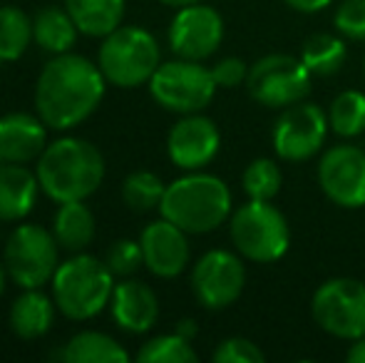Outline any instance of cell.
Segmentation results:
<instances>
[{"label": "cell", "mask_w": 365, "mask_h": 363, "mask_svg": "<svg viewBox=\"0 0 365 363\" xmlns=\"http://www.w3.org/2000/svg\"><path fill=\"white\" fill-rule=\"evenodd\" d=\"M33 35V20L15 5H0V63H15L25 55Z\"/></svg>", "instance_id": "cell-26"}, {"label": "cell", "mask_w": 365, "mask_h": 363, "mask_svg": "<svg viewBox=\"0 0 365 363\" xmlns=\"http://www.w3.org/2000/svg\"><path fill=\"white\" fill-rule=\"evenodd\" d=\"M125 0H65L77 30L90 38H107L125 18Z\"/></svg>", "instance_id": "cell-22"}, {"label": "cell", "mask_w": 365, "mask_h": 363, "mask_svg": "<svg viewBox=\"0 0 365 363\" xmlns=\"http://www.w3.org/2000/svg\"><path fill=\"white\" fill-rule=\"evenodd\" d=\"M137 361L140 363H197L199 356L194 351L192 341L174 334H162L149 339L137 351Z\"/></svg>", "instance_id": "cell-30"}, {"label": "cell", "mask_w": 365, "mask_h": 363, "mask_svg": "<svg viewBox=\"0 0 365 363\" xmlns=\"http://www.w3.org/2000/svg\"><path fill=\"white\" fill-rule=\"evenodd\" d=\"M105 264L115 276H132L145 267V254H142V244L135 239H117L110 249H107Z\"/></svg>", "instance_id": "cell-31"}, {"label": "cell", "mask_w": 365, "mask_h": 363, "mask_svg": "<svg viewBox=\"0 0 365 363\" xmlns=\"http://www.w3.org/2000/svg\"><path fill=\"white\" fill-rule=\"evenodd\" d=\"M221 132L217 122L199 115H182V120L167 135V155L174 167L184 172H197L212 165L219 155Z\"/></svg>", "instance_id": "cell-15"}, {"label": "cell", "mask_w": 365, "mask_h": 363, "mask_svg": "<svg viewBox=\"0 0 365 363\" xmlns=\"http://www.w3.org/2000/svg\"><path fill=\"white\" fill-rule=\"evenodd\" d=\"M33 35L35 43L50 55H63L70 53L73 45L77 43V30L73 15L68 13V8H58V5H48L43 8L33 20Z\"/></svg>", "instance_id": "cell-23"}, {"label": "cell", "mask_w": 365, "mask_h": 363, "mask_svg": "<svg viewBox=\"0 0 365 363\" xmlns=\"http://www.w3.org/2000/svg\"><path fill=\"white\" fill-rule=\"evenodd\" d=\"M246 286V267L241 254L212 249L197 259L192 269V291L197 301L209 311L229 309L239 301Z\"/></svg>", "instance_id": "cell-12"}, {"label": "cell", "mask_w": 365, "mask_h": 363, "mask_svg": "<svg viewBox=\"0 0 365 363\" xmlns=\"http://www.w3.org/2000/svg\"><path fill=\"white\" fill-rule=\"evenodd\" d=\"M348 58V50L343 38L331 33H316L303 43L301 50V60L311 75H318V78H331L338 70L343 68Z\"/></svg>", "instance_id": "cell-25"}, {"label": "cell", "mask_w": 365, "mask_h": 363, "mask_svg": "<svg viewBox=\"0 0 365 363\" xmlns=\"http://www.w3.org/2000/svg\"><path fill=\"white\" fill-rule=\"evenodd\" d=\"M0 165H3V160H0Z\"/></svg>", "instance_id": "cell-41"}, {"label": "cell", "mask_w": 365, "mask_h": 363, "mask_svg": "<svg viewBox=\"0 0 365 363\" xmlns=\"http://www.w3.org/2000/svg\"><path fill=\"white\" fill-rule=\"evenodd\" d=\"M289 8L298 10V13H321V10H326L328 5H333L336 0H284Z\"/></svg>", "instance_id": "cell-35"}, {"label": "cell", "mask_w": 365, "mask_h": 363, "mask_svg": "<svg viewBox=\"0 0 365 363\" xmlns=\"http://www.w3.org/2000/svg\"><path fill=\"white\" fill-rule=\"evenodd\" d=\"M328 122L331 130L343 140H353L365 132V92L361 90H343L333 97L328 107Z\"/></svg>", "instance_id": "cell-27"}, {"label": "cell", "mask_w": 365, "mask_h": 363, "mask_svg": "<svg viewBox=\"0 0 365 363\" xmlns=\"http://www.w3.org/2000/svg\"><path fill=\"white\" fill-rule=\"evenodd\" d=\"M328 115L313 102H296L284 107L274 125V150L284 162H306L323 150L328 137Z\"/></svg>", "instance_id": "cell-11"}, {"label": "cell", "mask_w": 365, "mask_h": 363, "mask_svg": "<svg viewBox=\"0 0 365 363\" xmlns=\"http://www.w3.org/2000/svg\"><path fill=\"white\" fill-rule=\"evenodd\" d=\"M212 359L217 363H264L266 354L254 341L244 339V336H231L214 349Z\"/></svg>", "instance_id": "cell-33"}, {"label": "cell", "mask_w": 365, "mask_h": 363, "mask_svg": "<svg viewBox=\"0 0 365 363\" xmlns=\"http://www.w3.org/2000/svg\"><path fill=\"white\" fill-rule=\"evenodd\" d=\"M40 187L53 202H85L105 180V157L82 137H60L48 142L35 165Z\"/></svg>", "instance_id": "cell-2"}, {"label": "cell", "mask_w": 365, "mask_h": 363, "mask_svg": "<svg viewBox=\"0 0 365 363\" xmlns=\"http://www.w3.org/2000/svg\"><path fill=\"white\" fill-rule=\"evenodd\" d=\"M241 187H244L246 197L259 199V202H271L279 197L281 187H284V172L269 157H259L244 170L241 177Z\"/></svg>", "instance_id": "cell-29"}, {"label": "cell", "mask_w": 365, "mask_h": 363, "mask_svg": "<svg viewBox=\"0 0 365 363\" xmlns=\"http://www.w3.org/2000/svg\"><path fill=\"white\" fill-rule=\"evenodd\" d=\"M346 359H348V363H365V336L358 341H353L351 349H348V354H346Z\"/></svg>", "instance_id": "cell-36"}, {"label": "cell", "mask_w": 365, "mask_h": 363, "mask_svg": "<svg viewBox=\"0 0 365 363\" xmlns=\"http://www.w3.org/2000/svg\"><path fill=\"white\" fill-rule=\"evenodd\" d=\"M55 299L43 294V289H23V294L10 306V331L23 341L43 339L55 321Z\"/></svg>", "instance_id": "cell-20"}, {"label": "cell", "mask_w": 365, "mask_h": 363, "mask_svg": "<svg viewBox=\"0 0 365 363\" xmlns=\"http://www.w3.org/2000/svg\"><path fill=\"white\" fill-rule=\"evenodd\" d=\"M338 35L348 40H365V0H343L333 15Z\"/></svg>", "instance_id": "cell-32"}, {"label": "cell", "mask_w": 365, "mask_h": 363, "mask_svg": "<svg viewBox=\"0 0 365 363\" xmlns=\"http://www.w3.org/2000/svg\"><path fill=\"white\" fill-rule=\"evenodd\" d=\"M169 48L177 58L202 60L212 58L224 40V18L212 5H184L169 23Z\"/></svg>", "instance_id": "cell-14"}, {"label": "cell", "mask_w": 365, "mask_h": 363, "mask_svg": "<svg viewBox=\"0 0 365 363\" xmlns=\"http://www.w3.org/2000/svg\"><path fill=\"white\" fill-rule=\"evenodd\" d=\"M5 269L20 289H43L60 267V244L53 229L20 224L5 244Z\"/></svg>", "instance_id": "cell-8"}, {"label": "cell", "mask_w": 365, "mask_h": 363, "mask_svg": "<svg viewBox=\"0 0 365 363\" xmlns=\"http://www.w3.org/2000/svg\"><path fill=\"white\" fill-rule=\"evenodd\" d=\"M149 95L159 107L177 115H194L209 107L219 85L214 73L197 60H169L157 68L147 83Z\"/></svg>", "instance_id": "cell-7"}, {"label": "cell", "mask_w": 365, "mask_h": 363, "mask_svg": "<svg viewBox=\"0 0 365 363\" xmlns=\"http://www.w3.org/2000/svg\"><path fill=\"white\" fill-rule=\"evenodd\" d=\"M50 286L60 314L70 321H90L110 306L115 274L97 257L77 252L60 264Z\"/></svg>", "instance_id": "cell-4"}, {"label": "cell", "mask_w": 365, "mask_h": 363, "mask_svg": "<svg viewBox=\"0 0 365 363\" xmlns=\"http://www.w3.org/2000/svg\"><path fill=\"white\" fill-rule=\"evenodd\" d=\"M162 5H169V8H184V5H194V3H204V0H159Z\"/></svg>", "instance_id": "cell-38"}, {"label": "cell", "mask_w": 365, "mask_h": 363, "mask_svg": "<svg viewBox=\"0 0 365 363\" xmlns=\"http://www.w3.org/2000/svg\"><path fill=\"white\" fill-rule=\"evenodd\" d=\"M318 184L336 207H365V150L356 145L328 147L318 162Z\"/></svg>", "instance_id": "cell-13"}, {"label": "cell", "mask_w": 365, "mask_h": 363, "mask_svg": "<svg viewBox=\"0 0 365 363\" xmlns=\"http://www.w3.org/2000/svg\"><path fill=\"white\" fill-rule=\"evenodd\" d=\"M105 92L100 65L77 53L53 55L35 83V110L50 130L68 132L95 115Z\"/></svg>", "instance_id": "cell-1"}, {"label": "cell", "mask_w": 365, "mask_h": 363, "mask_svg": "<svg viewBox=\"0 0 365 363\" xmlns=\"http://www.w3.org/2000/svg\"><path fill=\"white\" fill-rule=\"evenodd\" d=\"M363 75H365V63H363Z\"/></svg>", "instance_id": "cell-40"}, {"label": "cell", "mask_w": 365, "mask_h": 363, "mask_svg": "<svg viewBox=\"0 0 365 363\" xmlns=\"http://www.w3.org/2000/svg\"><path fill=\"white\" fill-rule=\"evenodd\" d=\"M115 324L127 334H147L159 319V299L145 281L125 279L115 284L110 301Z\"/></svg>", "instance_id": "cell-18"}, {"label": "cell", "mask_w": 365, "mask_h": 363, "mask_svg": "<svg viewBox=\"0 0 365 363\" xmlns=\"http://www.w3.org/2000/svg\"><path fill=\"white\" fill-rule=\"evenodd\" d=\"M145 267L159 279H174L189 264V239L187 232L179 229L169 219H157L147 224L140 234Z\"/></svg>", "instance_id": "cell-16"}, {"label": "cell", "mask_w": 365, "mask_h": 363, "mask_svg": "<svg viewBox=\"0 0 365 363\" xmlns=\"http://www.w3.org/2000/svg\"><path fill=\"white\" fill-rule=\"evenodd\" d=\"M97 65L110 85L120 90L142 88L162 65V50L149 30L140 25H120L102 38Z\"/></svg>", "instance_id": "cell-5"}, {"label": "cell", "mask_w": 365, "mask_h": 363, "mask_svg": "<svg viewBox=\"0 0 365 363\" xmlns=\"http://www.w3.org/2000/svg\"><path fill=\"white\" fill-rule=\"evenodd\" d=\"M311 70L303 65L301 58L274 53L259 58L251 65L246 88L259 105H266L271 110H284V107L306 100L311 92Z\"/></svg>", "instance_id": "cell-10"}, {"label": "cell", "mask_w": 365, "mask_h": 363, "mask_svg": "<svg viewBox=\"0 0 365 363\" xmlns=\"http://www.w3.org/2000/svg\"><path fill=\"white\" fill-rule=\"evenodd\" d=\"M313 321L326 334L343 341H358L365 336V284L358 279L323 281L311 299Z\"/></svg>", "instance_id": "cell-9"}, {"label": "cell", "mask_w": 365, "mask_h": 363, "mask_svg": "<svg viewBox=\"0 0 365 363\" xmlns=\"http://www.w3.org/2000/svg\"><path fill=\"white\" fill-rule=\"evenodd\" d=\"M8 279H10V276H8V269H5L3 264H0V296L5 294V284H8Z\"/></svg>", "instance_id": "cell-39"}, {"label": "cell", "mask_w": 365, "mask_h": 363, "mask_svg": "<svg viewBox=\"0 0 365 363\" xmlns=\"http://www.w3.org/2000/svg\"><path fill=\"white\" fill-rule=\"evenodd\" d=\"M229 234L236 252L256 264L279 262L291 247V227L284 212L259 199H249L231 214Z\"/></svg>", "instance_id": "cell-6"}, {"label": "cell", "mask_w": 365, "mask_h": 363, "mask_svg": "<svg viewBox=\"0 0 365 363\" xmlns=\"http://www.w3.org/2000/svg\"><path fill=\"white\" fill-rule=\"evenodd\" d=\"M48 130L40 117L28 112H10L0 117V160L13 165H30L40 160L48 147Z\"/></svg>", "instance_id": "cell-17"}, {"label": "cell", "mask_w": 365, "mask_h": 363, "mask_svg": "<svg viewBox=\"0 0 365 363\" xmlns=\"http://www.w3.org/2000/svg\"><path fill=\"white\" fill-rule=\"evenodd\" d=\"M65 363H127L130 354L112 336L100 331H80L60 349Z\"/></svg>", "instance_id": "cell-24"}, {"label": "cell", "mask_w": 365, "mask_h": 363, "mask_svg": "<svg viewBox=\"0 0 365 363\" xmlns=\"http://www.w3.org/2000/svg\"><path fill=\"white\" fill-rule=\"evenodd\" d=\"M53 234L65 252H85L95 239V214L85 202H63L53 217Z\"/></svg>", "instance_id": "cell-21"}, {"label": "cell", "mask_w": 365, "mask_h": 363, "mask_svg": "<svg viewBox=\"0 0 365 363\" xmlns=\"http://www.w3.org/2000/svg\"><path fill=\"white\" fill-rule=\"evenodd\" d=\"M159 214L187 234H209L231 217V192L217 175L187 172L167 184Z\"/></svg>", "instance_id": "cell-3"}, {"label": "cell", "mask_w": 365, "mask_h": 363, "mask_svg": "<svg viewBox=\"0 0 365 363\" xmlns=\"http://www.w3.org/2000/svg\"><path fill=\"white\" fill-rule=\"evenodd\" d=\"M164 192H167V184L159 180L154 172H147V170L132 172V175H127L125 182H122V202L127 204V209L140 212V214L159 209Z\"/></svg>", "instance_id": "cell-28"}, {"label": "cell", "mask_w": 365, "mask_h": 363, "mask_svg": "<svg viewBox=\"0 0 365 363\" xmlns=\"http://www.w3.org/2000/svg\"><path fill=\"white\" fill-rule=\"evenodd\" d=\"M177 331L179 336H184V339H189V341H194V336L199 334V329H197V321H192V319H182L177 324Z\"/></svg>", "instance_id": "cell-37"}, {"label": "cell", "mask_w": 365, "mask_h": 363, "mask_svg": "<svg viewBox=\"0 0 365 363\" xmlns=\"http://www.w3.org/2000/svg\"><path fill=\"white\" fill-rule=\"evenodd\" d=\"M212 73L219 88L234 90V88H239L241 83H246V78H249V65L241 58H224L214 65Z\"/></svg>", "instance_id": "cell-34"}, {"label": "cell", "mask_w": 365, "mask_h": 363, "mask_svg": "<svg viewBox=\"0 0 365 363\" xmlns=\"http://www.w3.org/2000/svg\"><path fill=\"white\" fill-rule=\"evenodd\" d=\"M40 180L25 165H0V222H23L38 204Z\"/></svg>", "instance_id": "cell-19"}]
</instances>
